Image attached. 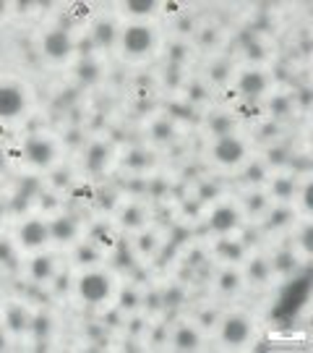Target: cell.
I'll return each mask as SVG.
<instances>
[{
    "label": "cell",
    "instance_id": "obj_1",
    "mask_svg": "<svg viewBox=\"0 0 313 353\" xmlns=\"http://www.w3.org/2000/svg\"><path fill=\"white\" fill-rule=\"evenodd\" d=\"M113 283L105 272H87L78 280V296L87 303H102L110 299Z\"/></svg>",
    "mask_w": 313,
    "mask_h": 353
},
{
    "label": "cell",
    "instance_id": "obj_2",
    "mask_svg": "<svg viewBox=\"0 0 313 353\" xmlns=\"http://www.w3.org/2000/svg\"><path fill=\"white\" fill-rule=\"evenodd\" d=\"M154 45V32L147 24H133L123 32V50L131 55H144Z\"/></svg>",
    "mask_w": 313,
    "mask_h": 353
},
{
    "label": "cell",
    "instance_id": "obj_3",
    "mask_svg": "<svg viewBox=\"0 0 313 353\" xmlns=\"http://www.w3.org/2000/svg\"><path fill=\"white\" fill-rule=\"evenodd\" d=\"M214 160L219 165H238L243 157H246V147H243V141L238 137H219L217 144H214Z\"/></svg>",
    "mask_w": 313,
    "mask_h": 353
},
{
    "label": "cell",
    "instance_id": "obj_4",
    "mask_svg": "<svg viewBox=\"0 0 313 353\" xmlns=\"http://www.w3.org/2000/svg\"><path fill=\"white\" fill-rule=\"evenodd\" d=\"M26 108L24 89L16 84H0V118H16Z\"/></svg>",
    "mask_w": 313,
    "mask_h": 353
},
{
    "label": "cell",
    "instance_id": "obj_5",
    "mask_svg": "<svg viewBox=\"0 0 313 353\" xmlns=\"http://www.w3.org/2000/svg\"><path fill=\"white\" fill-rule=\"evenodd\" d=\"M42 48H45V55H47V58H52V61H63V58L71 55L74 42H71V34H68V32L52 29V32H47L45 39H42Z\"/></svg>",
    "mask_w": 313,
    "mask_h": 353
},
{
    "label": "cell",
    "instance_id": "obj_6",
    "mask_svg": "<svg viewBox=\"0 0 313 353\" xmlns=\"http://www.w3.org/2000/svg\"><path fill=\"white\" fill-rule=\"evenodd\" d=\"M24 152H26V160L32 165H37V168H47L55 160V147L45 137H32V139L26 141Z\"/></svg>",
    "mask_w": 313,
    "mask_h": 353
},
{
    "label": "cell",
    "instance_id": "obj_7",
    "mask_svg": "<svg viewBox=\"0 0 313 353\" xmlns=\"http://www.w3.org/2000/svg\"><path fill=\"white\" fill-rule=\"evenodd\" d=\"M250 338V322L246 316H227L222 322V341L227 345H243Z\"/></svg>",
    "mask_w": 313,
    "mask_h": 353
},
{
    "label": "cell",
    "instance_id": "obj_8",
    "mask_svg": "<svg viewBox=\"0 0 313 353\" xmlns=\"http://www.w3.org/2000/svg\"><path fill=\"white\" fill-rule=\"evenodd\" d=\"M19 239L29 249H39V246H45L50 241V228L45 225L42 220H26L24 225L19 228Z\"/></svg>",
    "mask_w": 313,
    "mask_h": 353
},
{
    "label": "cell",
    "instance_id": "obj_9",
    "mask_svg": "<svg viewBox=\"0 0 313 353\" xmlns=\"http://www.w3.org/2000/svg\"><path fill=\"white\" fill-rule=\"evenodd\" d=\"M209 225H212V230H217V233H227V230H233V228L238 225V212L233 210V207H217L212 212V217H209Z\"/></svg>",
    "mask_w": 313,
    "mask_h": 353
},
{
    "label": "cell",
    "instance_id": "obj_10",
    "mask_svg": "<svg viewBox=\"0 0 313 353\" xmlns=\"http://www.w3.org/2000/svg\"><path fill=\"white\" fill-rule=\"evenodd\" d=\"M238 87L246 97H259V94L266 92V76L261 71H246V74L240 76Z\"/></svg>",
    "mask_w": 313,
    "mask_h": 353
},
{
    "label": "cell",
    "instance_id": "obj_11",
    "mask_svg": "<svg viewBox=\"0 0 313 353\" xmlns=\"http://www.w3.org/2000/svg\"><path fill=\"white\" fill-rule=\"evenodd\" d=\"M50 228V239L55 241H74L76 236V223L71 217H58V220H52Z\"/></svg>",
    "mask_w": 313,
    "mask_h": 353
},
{
    "label": "cell",
    "instance_id": "obj_12",
    "mask_svg": "<svg viewBox=\"0 0 313 353\" xmlns=\"http://www.w3.org/2000/svg\"><path fill=\"white\" fill-rule=\"evenodd\" d=\"M175 348L177 351H196L199 348V332L193 327H188V325H183V327L175 332Z\"/></svg>",
    "mask_w": 313,
    "mask_h": 353
},
{
    "label": "cell",
    "instance_id": "obj_13",
    "mask_svg": "<svg viewBox=\"0 0 313 353\" xmlns=\"http://www.w3.org/2000/svg\"><path fill=\"white\" fill-rule=\"evenodd\" d=\"M32 278L45 283V280L52 278V259L50 256H34L32 259Z\"/></svg>",
    "mask_w": 313,
    "mask_h": 353
},
{
    "label": "cell",
    "instance_id": "obj_14",
    "mask_svg": "<svg viewBox=\"0 0 313 353\" xmlns=\"http://www.w3.org/2000/svg\"><path fill=\"white\" fill-rule=\"evenodd\" d=\"M107 147L105 144H94L91 150H89V157H87V165L89 170H102L105 168V163H107Z\"/></svg>",
    "mask_w": 313,
    "mask_h": 353
},
{
    "label": "cell",
    "instance_id": "obj_15",
    "mask_svg": "<svg viewBox=\"0 0 313 353\" xmlns=\"http://www.w3.org/2000/svg\"><path fill=\"white\" fill-rule=\"evenodd\" d=\"M8 327L13 330V332H21V330H26V325H29V316H26L24 309H19V306H13L11 312H8Z\"/></svg>",
    "mask_w": 313,
    "mask_h": 353
},
{
    "label": "cell",
    "instance_id": "obj_16",
    "mask_svg": "<svg viewBox=\"0 0 313 353\" xmlns=\"http://www.w3.org/2000/svg\"><path fill=\"white\" fill-rule=\"evenodd\" d=\"M154 8H157V3H151V0H131V3H125V11L136 13V16H149Z\"/></svg>",
    "mask_w": 313,
    "mask_h": 353
},
{
    "label": "cell",
    "instance_id": "obj_17",
    "mask_svg": "<svg viewBox=\"0 0 313 353\" xmlns=\"http://www.w3.org/2000/svg\"><path fill=\"white\" fill-rule=\"evenodd\" d=\"M113 24H100L97 26V32H94V37H97V42L100 45H110L113 42Z\"/></svg>",
    "mask_w": 313,
    "mask_h": 353
},
{
    "label": "cell",
    "instance_id": "obj_18",
    "mask_svg": "<svg viewBox=\"0 0 313 353\" xmlns=\"http://www.w3.org/2000/svg\"><path fill=\"white\" fill-rule=\"evenodd\" d=\"M219 288H222V290H235V288H238V275H235V272H225V275L219 278Z\"/></svg>",
    "mask_w": 313,
    "mask_h": 353
},
{
    "label": "cell",
    "instance_id": "obj_19",
    "mask_svg": "<svg viewBox=\"0 0 313 353\" xmlns=\"http://www.w3.org/2000/svg\"><path fill=\"white\" fill-rule=\"evenodd\" d=\"M123 220L128 225H138V223H141V212H138V210H128V212L123 214Z\"/></svg>",
    "mask_w": 313,
    "mask_h": 353
},
{
    "label": "cell",
    "instance_id": "obj_20",
    "mask_svg": "<svg viewBox=\"0 0 313 353\" xmlns=\"http://www.w3.org/2000/svg\"><path fill=\"white\" fill-rule=\"evenodd\" d=\"M141 249H144V252H151V249H154V236H141Z\"/></svg>",
    "mask_w": 313,
    "mask_h": 353
},
{
    "label": "cell",
    "instance_id": "obj_21",
    "mask_svg": "<svg viewBox=\"0 0 313 353\" xmlns=\"http://www.w3.org/2000/svg\"><path fill=\"white\" fill-rule=\"evenodd\" d=\"M303 243H305V249H311V230H305V236H303Z\"/></svg>",
    "mask_w": 313,
    "mask_h": 353
},
{
    "label": "cell",
    "instance_id": "obj_22",
    "mask_svg": "<svg viewBox=\"0 0 313 353\" xmlns=\"http://www.w3.org/2000/svg\"><path fill=\"white\" fill-rule=\"evenodd\" d=\"M3 170H6V152L0 150V173H3Z\"/></svg>",
    "mask_w": 313,
    "mask_h": 353
}]
</instances>
